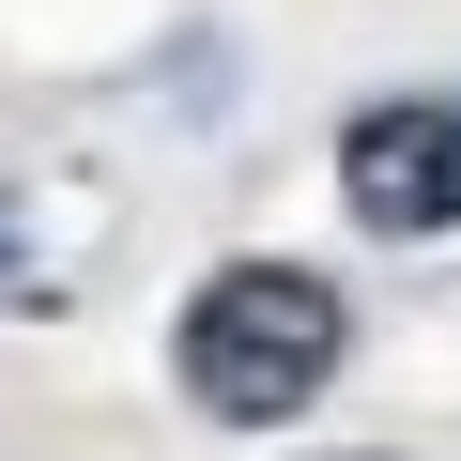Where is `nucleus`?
<instances>
[{"label": "nucleus", "instance_id": "nucleus-1", "mask_svg": "<svg viewBox=\"0 0 461 461\" xmlns=\"http://www.w3.org/2000/svg\"><path fill=\"white\" fill-rule=\"evenodd\" d=\"M339 354H354L339 277H323V262H277V247L215 262V277L185 293V323H169V384H185V415H215V430H293V415L339 384Z\"/></svg>", "mask_w": 461, "mask_h": 461}, {"label": "nucleus", "instance_id": "nucleus-2", "mask_svg": "<svg viewBox=\"0 0 461 461\" xmlns=\"http://www.w3.org/2000/svg\"><path fill=\"white\" fill-rule=\"evenodd\" d=\"M339 215L369 247H430L461 230V77L446 93H384L339 123Z\"/></svg>", "mask_w": 461, "mask_h": 461}, {"label": "nucleus", "instance_id": "nucleus-3", "mask_svg": "<svg viewBox=\"0 0 461 461\" xmlns=\"http://www.w3.org/2000/svg\"><path fill=\"white\" fill-rule=\"evenodd\" d=\"M16 293H32V262H16V215H0V308H16Z\"/></svg>", "mask_w": 461, "mask_h": 461}]
</instances>
